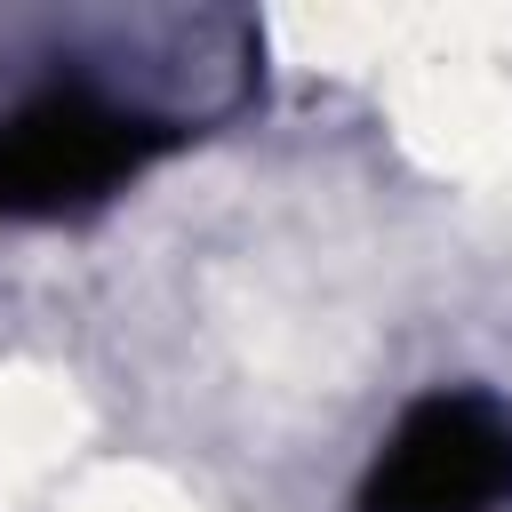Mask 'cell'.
Masks as SVG:
<instances>
[{"instance_id":"obj_1","label":"cell","mask_w":512,"mask_h":512,"mask_svg":"<svg viewBox=\"0 0 512 512\" xmlns=\"http://www.w3.org/2000/svg\"><path fill=\"white\" fill-rule=\"evenodd\" d=\"M184 136H192V120L168 104L128 96L88 72H56L0 112V216L8 224L80 216V208L128 192Z\"/></svg>"},{"instance_id":"obj_2","label":"cell","mask_w":512,"mask_h":512,"mask_svg":"<svg viewBox=\"0 0 512 512\" xmlns=\"http://www.w3.org/2000/svg\"><path fill=\"white\" fill-rule=\"evenodd\" d=\"M512 504V408L496 392H424L376 448L360 512H496Z\"/></svg>"}]
</instances>
